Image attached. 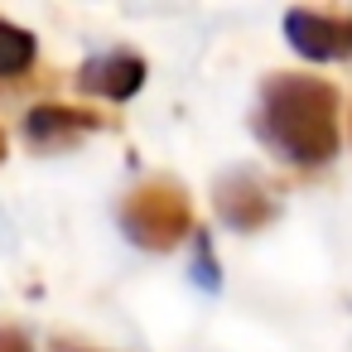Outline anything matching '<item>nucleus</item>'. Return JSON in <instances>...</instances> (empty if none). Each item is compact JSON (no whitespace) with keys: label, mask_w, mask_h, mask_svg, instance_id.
Listing matches in <instances>:
<instances>
[{"label":"nucleus","mask_w":352,"mask_h":352,"mask_svg":"<svg viewBox=\"0 0 352 352\" xmlns=\"http://www.w3.org/2000/svg\"><path fill=\"white\" fill-rule=\"evenodd\" d=\"M251 126L280 160L318 169L338 155V87L309 73H270Z\"/></svg>","instance_id":"1"},{"label":"nucleus","mask_w":352,"mask_h":352,"mask_svg":"<svg viewBox=\"0 0 352 352\" xmlns=\"http://www.w3.org/2000/svg\"><path fill=\"white\" fill-rule=\"evenodd\" d=\"M121 232L145 251H174L184 236H193V208L188 193L174 179H145L121 203Z\"/></svg>","instance_id":"2"},{"label":"nucleus","mask_w":352,"mask_h":352,"mask_svg":"<svg viewBox=\"0 0 352 352\" xmlns=\"http://www.w3.org/2000/svg\"><path fill=\"white\" fill-rule=\"evenodd\" d=\"M285 39L294 54L314 63H342L352 58V15H328V10H289L285 15Z\"/></svg>","instance_id":"3"},{"label":"nucleus","mask_w":352,"mask_h":352,"mask_svg":"<svg viewBox=\"0 0 352 352\" xmlns=\"http://www.w3.org/2000/svg\"><path fill=\"white\" fill-rule=\"evenodd\" d=\"M212 203H217V217H222L227 227H236V232H261V227L280 212V203H275L270 184H265V179H256V174H246V169L227 174V179L217 184Z\"/></svg>","instance_id":"4"},{"label":"nucleus","mask_w":352,"mask_h":352,"mask_svg":"<svg viewBox=\"0 0 352 352\" xmlns=\"http://www.w3.org/2000/svg\"><path fill=\"white\" fill-rule=\"evenodd\" d=\"M78 87L87 97H107V102H131L140 87H145V58L135 54H102V58H87L78 68Z\"/></svg>","instance_id":"5"},{"label":"nucleus","mask_w":352,"mask_h":352,"mask_svg":"<svg viewBox=\"0 0 352 352\" xmlns=\"http://www.w3.org/2000/svg\"><path fill=\"white\" fill-rule=\"evenodd\" d=\"M107 116H92V111H78V107H30L25 116V140L39 145V150H58V145H73L92 131H102Z\"/></svg>","instance_id":"6"},{"label":"nucleus","mask_w":352,"mask_h":352,"mask_svg":"<svg viewBox=\"0 0 352 352\" xmlns=\"http://www.w3.org/2000/svg\"><path fill=\"white\" fill-rule=\"evenodd\" d=\"M34 68V34L0 15V78H20Z\"/></svg>","instance_id":"7"},{"label":"nucleus","mask_w":352,"mask_h":352,"mask_svg":"<svg viewBox=\"0 0 352 352\" xmlns=\"http://www.w3.org/2000/svg\"><path fill=\"white\" fill-rule=\"evenodd\" d=\"M193 280L203 289H217L222 275H217V261H212V241L208 236H193Z\"/></svg>","instance_id":"8"},{"label":"nucleus","mask_w":352,"mask_h":352,"mask_svg":"<svg viewBox=\"0 0 352 352\" xmlns=\"http://www.w3.org/2000/svg\"><path fill=\"white\" fill-rule=\"evenodd\" d=\"M0 352H34V347H30V338H25L20 328H6V323H0Z\"/></svg>","instance_id":"9"},{"label":"nucleus","mask_w":352,"mask_h":352,"mask_svg":"<svg viewBox=\"0 0 352 352\" xmlns=\"http://www.w3.org/2000/svg\"><path fill=\"white\" fill-rule=\"evenodd\" d=\"M0 160H6V131H0Z\"/></svg>","instance_id":"10"},{"label":"nucleus","mask_w":352,"mask_h":352,"mask_svg":"<svg viewBox=\"0 0 352 352\" xmlns=\"http://www.w3.org/2000/svg\"><path fill=\"white\" fill-rule=\"evenodd\" d=\"M58 352H82V347H58Z\"/></svg>","instance_id":"11"}]
</instances>
